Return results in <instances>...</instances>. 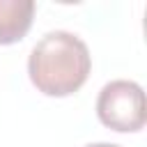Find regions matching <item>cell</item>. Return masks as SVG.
Masks as SVG:
<instances>
[{
  "label": "cell",
  "instance_id": "obj_1",
  "mask_svg": "<svg viewBox=\"0 0 147 147\" xmlns=\"http://www.w3.org/2000/svg\"><path fill=\"white\" fill-rule=\"evenodd\" d=\"M92 57L80 37L67 30L44 34L28 57L32 85L46 96H67L80 90L90 76Z\"/></svg>",
  "mask_w": 147,
  "mask_h": 147
},
{
  "label": "cell",
  "instance_id": "obj_2",
  "mask_svg": "<svg viewBox=\"0 0 147 147\" xmlns=\"http://www.w3.org/2000/svg\"><path fill=\"white\" fill-rule=\"evenodd\" d=\"M96 115L113 131H140L147 119L142 87L133 80L106 83L96 99Z\"/></svg>",
  "mask_w": 147,
  "mask_h": 147
},
{
  "label": "cell",
  "instance_id": "obj_3",
  "mask_svg": "<svg viewBox=\"0 0 147 147\" xmlns=\"http://www.w3.org/2000/svg\"><path fill=\"white\" fill-rule=\"evenodd\" d=\"M34 16L32 0H0V44H16L21 41Z\"/></svg>",
  "mask_w": 147,
  "mask_h": 147
},
{
  "label": "cell",
  "instance_id": "obj_4",
  "mask_svg": "<svg viewBox=\"0 0 147 147\" xmlns=\"http://www.w3.org/2000/svg\"><path fill=\"white\" fill-rule=\"evenodd\" d=\"M87 147H119V145H113V142H92Z\"/></svg>",
  "mask_w": 147,
  "mask_h": 147
}]
</instances>
